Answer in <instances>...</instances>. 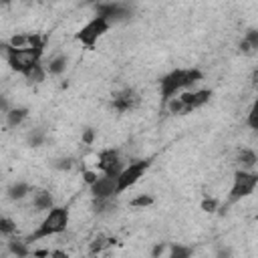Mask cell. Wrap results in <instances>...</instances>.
Returning a JSON list of instances; mask_svg holds the SVG:
<instances>
[{"instance_id":"6da1fadb","label":"cell","mask_w":258,"mask_h":258,"mask_svg":"<svg viewBox=\"0 0 258 258\" xmlns=\"http://www.w3.org/2000/svg\"><path fill=\"white\" fill-rule=\"evenodd\" d=\"M204 73L198 67H189V69H173L169 73H165L159 79V97L165 103L171 97H177L181 91L194 89L198 83H202Z\"/></svg>"},{"instance_id":"7a4b0ae2","label":"cell","mask_w":258,"mask_h":258,"mask_svg":"<svg viewBox=\"0 0 258 258\" xmlns=\"http://www.w3.org/2000/svg\"><path fill=\"white\" fill-rule=\"evenodd\" d=\"M69 222H71V210L67 206L54 204L48 212L42 214L38 226L34 228V232H30V236L26 240L28 242H40V240H46V238L60 236V234L67 232Z\"/></svg>"},{"instance_id":"3957f363","label":"cell","mask_w":258,"mask_h":258,"mask_svg":"<svg viewBox=\"0 0 258 258\" xmlns=\"http://www.w3.org/2000/svg\"><path fill=\"white\" fill-rule=\"evenodd\" d=\"M0 52L6 60V64L18 73L20 77H24L32 67H36L38 62H42V54L44 48H12L6 40L0 42Z\"/></svg>"},{"instance_id":"277c9868","label":"cell","mask_w":258,"mask_h":258,"mask_svg":"<svg viewBox=\"0 0 258 258\" xmlns=\"http://www.w3.org/2000/svg\"><path fill=\"white\" fill-rule=\"evenodd\" d=\"M256 187H258V171L256 169H236L234 177H232L230 191H228V206L252 196Z\"/></svg>"},{"instance_id":"5b68a950","label":"cell","mask_w":258,"mask_h":258,"mask_svg":"<svg viewBox=\"0 0 258 258\" xmlns=\"http://www.w3.org/2000/svg\"><path fill=\"white\" fill-rule=\"evenodd\" d=\"M95 14L107 18L111 24L127 22L135 14V6L125 0H99L95 6Z\"/></svg>"},{"instance_id":"8992f818","label":"cell","mask_w":258,"mask_h":258,"mask_svg":"<svg viewBox=\"0 0 258 258\" xmlns=\"http://www.w3.org/2000/svg\"><path fill=\"white\" fill-rule=\"evenodd\" d=\"M111 26H113V24H111L107 18H103V16L95 14L91 20H87V22L77 30L75 38H77L83 46L93 48V46L97 44V40H99L101 36H105V34L111 30Z\"/></svg>"},{"instance_id":"52a82bcc","label":"cell","mask_w":258,"mask_h":258,"mask_svg":"<svg viewBox=\"0 0 258 258\" xmlns=\"http://www.w3.org/2000/svg\"><path fill=\"white\" fill-rule=\"evenodd\" d=\"M149 165H151V159L147 157H141V159H131V161H127L125 163V167L121 169V173H119V191L123 194V191H127V189H131L143 175H145V171L149 169Z\"/></svg>"},{"instance_id":"ba28073f","label":"cell","mask_w":258,"mask_h":258,"mask_svg":"<svg viewBox=\"0 0 258 258\" xmlns=\"http://www.w3.org/2000/svg\"><path fill=\"white\" fill-rule=\"evenodd\" d=\"M139 103H141V95L133 87H121L111 97V109L117 113H131L139 107Z\"/></svg>"},{"instance_id":"9c48e42d","label":"cell","mask_w":258,"mask_h":258,"mask_svg":"<svg viewBox=\"0 0 258 258\" xmlns=\"http://www.w3.org/2000/svg\"><path fill=\"white\" fill-rule=\"evenodd\" d=\"M125 159L121 155L119 149L115 147H107V149H101L97 153V169L101 173H109V175H119L121 169L125 167Z\"/></svg>"},{"instance_id":"30bf717a","label":"cell","mask_w":258,"mask_h":258,"mask_svg":"<svg viewBox=\"0 0 258 258\" xmlns=\"http://www.w3.org/2000/svg\"><path fill=\"white\" fill-rule=\"evenodd\" d=\"M91 198H117L119 191V175L99 173V177L89 185Z\"/></svg>"},{"instance_id":"8fae6325","label":"cell","mask_w":258,"mask_h":258,"mask_svg":"<svg viewBox=\"0 0 258 258\" xmlns=\"http://www.w3.org/2000/svg\"><path fill=\"white\" fill-rule=\"evenodd\" d=\"M179 97H181V101H183V105H185V113H191V111L204 107L206 103H210L212 91H210V89H204V87H194V89L181 91Z\"/></svg>"},{"instance_id":"7c38bea8","label":"cell","mask_w":258,"mask_h":258,"mask_svg":"<svg viewBox=\"0 0 258 258\" xmlns=\"http://www.w3.org/2000/svg\"><path fill=\"white\" fill-rule=\"evenodd\" d=\"M54 204H56V202H54V196H52V191L46 189V187H34V191H32L30 198H28V206H30V210H32L34 214H44V212H48Z\"/></svg>"},{"instance_id":"4fadbf2b","label":"cell","mask_w":258,"mask_h":258,"mask_svg":"<svg viewBox=\"0 0 258 258\" xmlns=\"http://www.w3.org/2000/svg\"><path fill=\"white\" fill-rule=\"evenodd\" d=\"M32 191H34V185H32V183H28V181H24V179H18V181H10V183L6 185L4 196H6V200H10V202L16 204V202L28 200Z\"/></svg>"},{"instance_id":"5bb4252c","label":"cell","mask_w":258,"mask_h":258,"mask_svg":"<svg viewBox=\"0 0 258 258\" xmlns=\"http://www.w3.org/2000/svg\"><path fill=\"white\" fill-rule=\"evenodd\" d=\"M2 117H4V127L6 129H18L30 117V109L24 107V105H12V109L8 113H4Z\"/></svg>"},{"instance_id":"9a60e30c","label":"cell","mask_w":258,"mask_h":258,"mask_svg":"<svg viewBox=\"0 0 258 258\" xmlns=\"http://www.w3.org/2000/svg\"><path fill=\"white\" fill-rule=\"evenodd\" d=\"M44 67H46L48 77H62V75L67 73V69H69V54L56 52V54H52V56L44 62Z\"/></svg>"},{"instance_id":"2e32d148","label":"cell","mask_w":258,"mask_h":258,"mask_svg":"<svg viewBox=\"0 0 258 258\" xmlns=\"http://www.w3.org/2000/svg\"><path fill=\"white\" fill-rule=\"evenodd\" d=\"M234 163H236V169H256L258 153L254 149H250V147H242V149L236 151Z\"/></svg>"},{"instance_id":"e0dca14e","label":"cell","mask_w":258,"mask_h":258,"mask_svg":"<svg viewBox=\"0 0 258 258\" xmlns=\"http://www.w3.org/2000/svg\"><path fill=\"white\" fill-rule=\"evenodd\" d=\"M238 50L246 56L258 52V28H250V30L244 32V36L238 42Z\"/></svg>"},{"instance_id":"ac0fdd59","label":"cell","mask_w":258,"mask_h":258,"mask_svg":"<svg viewBox=\"0 0 258 258\" xmlns=\"http://www.w3.org/2000/svg\"><path fill=\"white\" fill-rule=\"evenodd\" d=\"M50 167L58 173H71L77 167V159L73 155H58V157L50 159Z\"/></svg>"},{"instance_id":"d6986e66","label":"cell","mask_w":258,"mask_h":258,"mask_svg":"<svg viewBox=\"0 0 258 258\" xmlns=\"http://www.w3.org/2000/svg\"><path fill=\"white\" fill-rule=\"evenodd\" d=\"M111 242H115V240L109 238V236H105V234H97V236L89 242V254H91V256H95V254H103V252L111 246Z\"/></svg>"},{"instance_id":"ffe728a7","label":"cell","mask_w":258,"mask_h":258,"mask_svg":"<svg viewBox=\"0 0 258 258\" xmlns=\"http://www.w3.org/2000/svg\"><path fill=\"white\" fill-rule=\"evenodd\" d=\"M16 232H18L16 220L10 218V216H2L0 218V236H2V240H8V238L16 236Z\"/></svg>"},{"instance_id":"44dd1931","label":"cell","mask_w":258,"mask_h":258,"mask_svg":"<svg viewBox=\"0 0 258 258\" xmlns=\"http://www.w3.org/2000/svg\"><path fill=\"white\" fill-rule=\"evenodd\" d=\"M24 139H26V143L30 147H42L46 143V131L40 129V127H32V129H28Z\"/></svg>"},{"instance_id":"7402d4cb","label":"cell","mask_w":258,"mask_h":258,"mask_svg":"<svg viewBox=\"0 0 258 258\" xmlns=\"http://www.w3.org/2000/svg\"><path fill=\"white\" fill-rule=\"evenodd\" d=\"M153 204H155V198L151 194H137V196H133L129 200V206L135 208V210H145V208H149Z\"/></svg>"},{"instance_id":"603a6c76","label":"cell","mask_w":258,"mask_h":258,"mask_svg":"<svg viewBox=\"0 0 258 258\" xmlns=\"http://www.w3.org/2000/svg\"><path fill=\"white\" fill-rule=\"evenodd\" d=\"M163 105H165L167 113H171V115H185V105H183V101H181V97H179V95H177V97L167 99Z\"/></svg>"},{"instance_id":"cb8c5ba5","label":"cell","mask_w":258,"mask_h":258,"mask_svg":"<svg viewBox=\"0 0 258 258\" xmlns=\"http://www.w3.org/2000/svg\"><path fill=\"white\" fill-rule=\"evenodd\" d=\"M191 254H194V250L187 248V246H181V244H169V252H167L169 258H187V256H191Z\"/></svg>"},{"instance_id":"d4e9b609","label":"cell","mask_w":258,"mask_h":258,"mask_svg":"<svg viewBox=\"0 0 258 258\" xmlns=\"http://www.w3.org/2000/svg\"><path fill=\"white\" fill-rule=\"evenodd\" d=\"M200 208H202L204 212H208V214H214L216 210H220V202H218L214 196H206V198L200 202Z\"/></svg>"},{"instance_id":"484cf974","label":"cell","mask_w":258,"mask_h":258,"mask_svg":"<svg viewBox=\"0 0 258 258\" xmlns=\"http://www.w3.org/2000/svg\"><path fill=\"white\" fill-rule=\"evenodd\" d=\"M95 139H97V129H95V127H85V129L81 131V141H83L85 145H93Z\"/></svg>"},{"instance_id":"4316f807","label":"cell","mask_w":258,"mask_h":258,"mask_svg":"<svg viewBox=\"0 0 258 258\" xmlns=\"http://www.w3.org/2000/svg\"><path fill=\"white\" fill-rule=\"evenodd\" d=\"M167 252H169V244H167V242H155V244H153V248L149 250V254H151L153 258L167 256Z\"/></svg>"},{"instance_id":"83f0119b","label":"cell","mask_w":258,"mask_h":258,"mask_svg":"<svg viewBox=\"0 0 258 258\" xmlns=\"http://www.w3.org/2000/svg\"><path fill=\"white\" fill-rule=\"evenodd\" d=\"M99 173H101L99 169H83V173H81V175H83L85 183H87V185H91V183H93V181L99 177Z\"/></svg>"},{"instance_id":"f1b7e54d","label":"cell","mask_w":258,"mask_h":258,"mask_svg":"<svg viewBox=\"0 0 258 258\" xmlns=\"http://www.w3.org/2000/svg\"><path fill=\"white\" fill-rule=\"evenodd\" d=\"M250 81H252V85H258V67L252 71V75H250Z\"/></svg>"},{"instance_id":"f546056e","label":"cell","mask_w":258,"mask_h":258,"mask_svg":"<svg viewBox=\"0 0 258 258\" xmlns=\"http://www.w3.org/2000/svg\"><path fill=\"white\" fill-rule=\"evenodd\" d=\"M2 2H4V4H10V2H14V0H2Z\"/></svg>"}]
</instances>
